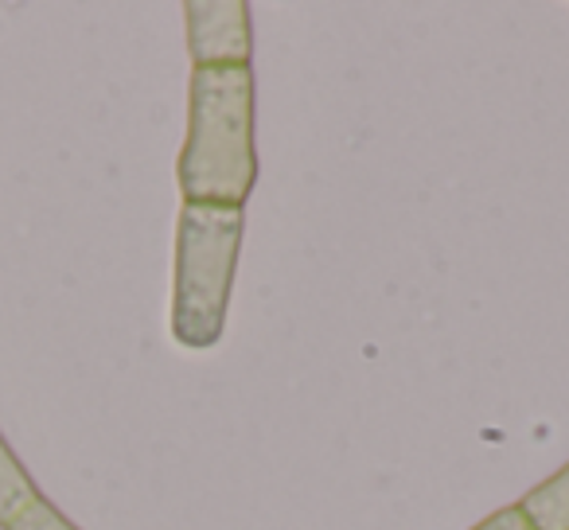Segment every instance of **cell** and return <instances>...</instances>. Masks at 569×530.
<instances>
[{
    "label": "cell",
    "instance_id": "6da1fadb",
    "mask_svg": "<svg viewBox=\"0 0 569 530\" xmlns=\"http://www.w3.org/2000/svg\"><path fill=\"white\" fill-rule=\"evenodd\" d=\"M183 203L242 207L258 183L250 67H196L188 94V137L180 149Z\"/></svg>",
    "mask_w": 569,
    "mask_h": 530
},
{
    "label": "cell",
    "instance_id": "7a4b0ae2",
    "mask_svg": "<svg viewBox=\"0 0 569 530\" xmlns=\"http://www.w3.org/2000/svg\"><path fill=\"white\" fill-rule=\"evenodd\" d=\"M242 250V207L183 203L176 230L172 336L183 348H214L227 332Z\"/></svg>",
    "mask_w": 569,
    "mask_h": 530
},
{
    "label": "cell",
    "instance_id": "3957f363",
    "mask_svg": "<svg viewBox=\"0 0 569 530\" xmlns=\"http://www.w3.org/2000/svg\"><path fill=\"white\" fill-rule=\"evenodd\" d=\"M188 51L196 67H250L253 24L246 0H188Z\"/></svg>",
    "mask_w": 569,
    "mask_h": 530
},
{
    "label": "cell",
    "instance_id": "277c9868",
    "mask_svg": "<svg viewBox=\"0 0 569 530\" xmlns=\"http://www.w3.org/2000/svg\"><path fill=\"white\" fill-rule=\"evenodd\" d=\"M0 530H79L36 488L4 437H0Z\"/></svg>",
    "mask_w": 569,
    "mask_h": 530
},
{
    "label": "cell",
    "instance_id": "5b68a950",
    "mask_svg": "<svg viewBox=\"0 0 569 530\" xmlns=\"http://www.w3.org/2000/svg\"><path fill=\"white\" fill-rule=\"evenodd\" d=\"M522 514L535 530H569V464L522 496Z\"/></svg>",
    "mask_w": 569,
    "mask_h": 530
},
{
    "label": "cell",
    "instance_id": "8992f818",
    "mask_svg": "<svg viewBox=\"0 0 569 530\" xmlns=\"http://www.w3.org/2000/svg\"><path fill=\"white\" fill-rule=\"evenodd\" d=\"M472 530H535V527H530V519L522 514V507L515 503V507H503V511H496L491 519H483L480 527H472Z\"/></svg>",
    "mask_w": 569,
    "mask_h": 530
}]
</instances>
